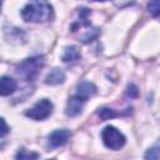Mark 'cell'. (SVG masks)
I'll return each mask as SVG.
<instances>
[{
  "label": "cell",
  "mask_w": 160,
  "mask_h": 160,
  "mask_svg": "<svg viewBox=\"0 0 160 160\" xmlns=\"http://www.w3.org/2000/svg\"><path fill=\"white\" fill-rule=\"evenodd\" d=\"M52 16L54 11L48 0H30L21 10V18L30 22H45Z\"/></svg>",
  "instance_id": "6da1fadb"
},
{
  "label": "cell",
  "mask_w": 160,
  "mask_h": 160,
  "mask_svg": "<svg viewBox=\"0 0 160 160\" xmlns=\"http://www.w3.org/2000/svg\"><path fill=\"white\" fill-rule=\"evenodd\" d=\"M89 14H90L89 9H85V8L79 9V19L75 20L70 28L71 32H74L78 36V39L84 44H88V42L95 40L100 32L98 28H94L90 24L89 19H88Z\"/></svg>",
  "instance_id": "7a4b0ae2"
},
{
  "label": "cell",
  "mask_w": 160,
  "mask_h": 160,
  "mask_svg": "<svg viewBox=\"0 0 160 160\" xmlns=\"http://www.w3.org/2000/svg\"><path fill=\"white\" fill-rule=\"evenodd\" d=\"M45 65L44 56L36 55L25 59L16 66V74L25 81H34Z\"/></svg>",
  "instance_id": "3957f363"
},
{
  "label": "cell",
  "mask_w": 160,
  "mask_h": 160,
  "mask_svg": "<svg viewBox=\"0 0 160 160\" xmlns=\"http://www.w3.org/2000/svg\"><path fill=\"white\" fill-rule=\"evenodd\" d=\"M101 139H102V142L106 148L111 149V150H119L121 149L125 142H126V139L125 136L115 128V126H105L101 131Z\"/></svg>",
  "instance_id": "277c9868"
},
{
  "label": "cell",
  "mask_w": 160,
  "mask_h": 160,
  "mask_svg": "<svg viewBox=\"0 0 160 160\" xmlns=\"http://www.w3.org/2000/svg\"><path fill=\"white\" fill-rule=\"evenodd\" d=\"M52 102L48 99H41L40 101H38L31 109L26 110L25 115L32 120L40 121V120H45L46 118H49L52 112Z\"/></svg>",
  "instance_id": "5b68a950"
},
{
  "label": "cell",
  "mask_w": 160,
  "mask_h": 160,
  "mask_svg": "<svg viewBox=\"0 0 160 160\" xmlns=\"http://www.w3.org/2000/svg\"><path fill=\"white\" fill-rule=\"evenodd\" d=\"M71 136V132L68 129H60V130H55L49 135V145L50 148L55 149V148H60L62 145H65Z\"/></svg>",
  "instance_id": "8992f818"
},
{
  "label": "cell",
  "mask_w": 160,
  "mask_h": 160,
  "mask_svg": "<svg viewBox=\"0 0 160 160\" xmlns=\"http://www.w3.org/2000/svg\"><path fill=\"white\" fill-rule=\"evenodd\" d=\"M86 101H84L81 98H79L78 95H72L71 98H69L68 104H66V109H65V114L70 118L78 116L81 111H82V106Z\"/></svg>",
  "instance_id": "52a82bcc"
},
{
  "label": "cell",
  "mask_w": 160,
  "mask_h": 160,
  "mask_svg": "<svg viewBox=\"0 0 160 160\" xmlns=\"http://www.w3.org/2000/svg\"><path fill=\"white\" fill-rule=\"evenodd\" d=\"M95 92H96V86L92 82H90V81H82V82H80L78 85L75 95H78L79 98H81L84 101H86Z\"/></svg>",
  "instance_id": "ba28073f"
},
{
  "label": "cell",
  "mask_w": 160,
  "mask_h": 160,
  "mask_svg": "<svg viewBox=\"0 0 160 160\" xmlns=\"http://www.w3.org/2000/svg\"><path fill=\"white\" fill-rule=\"evenodd\" d=\"M64 81H65V72L59 68L52 69L45 78V84L48 85H59L62 84Z\"/></svg>",
  "instance_id": "9c48e42d"
},
{
  "label": "cell",
  "mask_w": 160,
  "mask_h": 160,
  "mask_svg": "<svg viewBox=\"0 0 160 160\" xmlns=\"http://www.w3.org/2000/svg\"><path fill=\"white\" fill-rule=\"evenodd\" d=\"M18 88V82L9 76H2L1 81H0V92L2 96H8L10 94H12Z\"/></svg>",
  "instance_id": "30bf717a"
},
{
  "label": "cell",
  "mask_w": 160,
  "mask_h": 160,
  "mask_svg": "<svg viewBox=\"0 0 160 160\" xmlns=\"http://www.w3.org/2000/svg\"><path fill=\"white\" fill-rule=\"evenodd\" d=\"M80 58H81V54L76 46H66L64 50V54L61 56L64 62H75Z\"/></svg>",
  "instance_id": "8fae6325"
},
{
  "label": "cell",
  "mask_w": 160,
  "mask_h": 160,
  "mask_svg": "<svg viewBox=\"0 0 160 160\" xmlns=\"http://www.w3.org/2000/svg\"><path fill=\"white\" fill-rule=\"evenodd\" d=\"M148 11L151 16L159 18L160 16V0H150L148 2Z\"/></svg>",
  "instance_id": "7c38bea8"
},
{
  "label": "cell",
  "mask_w": 160,
  "mask_h": 160,
  "mask_svg": "<svg viewBox=\"0 0 160 160\" xmlns=\"http://www.w3.org/2000/svg\"><path fill=\"white\" fill-rule=\"evenodd\" d=\"M98 115H99V118H100L102 121H105V120H109V119L116 118V116H119L120 114L115 112V110H112V109H109V108H102V109H100V110H99Z\"/></svg>",
  "instance_id": "4fadbf2b"
},
{
  "label": "cell",
  "mask_w": 160,
  "mask_h": 160,
  "mask_svg": "<svg viewBox=\"0 0 160 160\" xmlns=\"http://www.w3.org/2000/svg\"><path fill=\"white\" fill-rule=\"evenodd\" d=\"M145 159H160V145L149 149L145 154Z\"/></svg>",
  "instance_id": "5bb4252c"
},
{
  "label": "cell",
  "mask_w": 160,
  "mask_h": 160,
  "mask_svg": "<svg viewBox=\"0 0 160 160\" xmlns=\"http://www.w3.org/2000/svg\"><path fill=\"white\" fill-rule=\"evenodd\" d=\"M39 156H40L39 154H35V152H28V151L24 150V149L19 150V152L15 155L16 159H36V158H39Z\"/></svg>",
  "instance_id": "9a60e30c"
},
{
  "label": "cell",
  "mask_w": 160,
  "mask_h": 160,
  "mask_svg": "<svg viewBox=\"0 0 160 160\" xmlns=\"http://www.w3.org/2000/svg\"><path fill=\"white\" fill-rule=\"evenodd\" d=\"M138 95H139L138 88L134 84H129L128 88H126V96L130 98V99H134V98H138Z\"/></svg>",
  "instance_id": "2e32d148"
},
{
  "label": "cell",
  "mask_w": 160,
  "mask_h": 160,
  "mask_svg": "<svg viewBox=\"0 0 160 160\" xmlns=\"http://www.w3.org/2000/svg\"><path fill=\"white\" fill-rule=\"evenodd\" d=\"M1 125H2V130H1V138H4V136L8 134V131H9V128H8L6 122H5V119H1Z\"/></svg>",
  "instance_id": "e0dca14e"
},
{
  "label": "cell",
  "mask_w": 160,
  "mask_h": 160,
  "mask_svg": "<svg viewBox=\"0 0 160 160\" xmlns=\"http://www.w3.org/2000/svg\"><path fill=\"white\" fill-rule=\"evenodd\" d=\"M95 1H108V0H95Z\"/></svg>",
  "instance_id": "ac0fdd59"
}]
</instances>
